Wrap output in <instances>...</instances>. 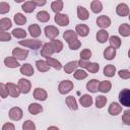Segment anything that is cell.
<instances>
[{
  "instance_id": "obj_1",
  "label": "cell",
  "mask_w": 130,
  "mask_h": 130,
  "mask_svg": "<svg viewBox=\"0 0 130 130\" xmlns=\"http://www.w3.org/2000/svg\"><path fill=\"white\" fill-rule=\"evenodd\" d=\"M78 66L85 68L90 73H96L100 69V65L98 63H92V62H88V61H84V60H79Z\"/></svg>"
},
{
  "instance_id": "obj_2",
  "label": "cell",
  "mask_w": 130,
  "mask_h": 130,
  "mask_svg": "<svg viewBox=\"0 0 130 130\" xmlns=\"http://www.w3.org/2000/svg\"><path fill=\"white\" fill-rule=\"evenodd\" d=\"M73 82L70 81V80H63L59 83V86H58V90L61 94H66L68 93L69 91H71L73 89Z\"/></svg>"
},
{
  "instance_id": "obj_3",
  "label": "cell",
  "mask_w": 130,
  "mask_h": 130,
  "mask_svg": "<svg viewBox=\"0 0 130 130\" xmlns=\"http://www.w3.org/2000/svg\"><path fill=\"white\" fill-rule=\"evenodd\" d=\"M119 101L125 107L130 106V90L128 88H124L119 92Z\"/></svg>"
},
{
  "instance_id": "obj_4",
  "label": "cell",
  "mask_w": 130,
  "mask_h": 130,
  "mask_svg": "<svg viewBox=\"0 0 130 130\" xmlns=\"http://www.w3.org/2000/svg\"><path fill=\"white\" fill-rule=\"evenodd\" d=\"M19 45L24 46V47H28L31 49H39L42 46V42L40 40H34V39H27V40H23V41H19Z\"/></svg>"
},
{
  "instance_id": "obj_5",
  "label": "cell",
  "mask_w": 130,
  "mask_h": 130,
  "mask_svg": "<svg viewBox=\"0 0 130 130\" xmlns=\"http://www.w3.org/2000/svg\"><path fill=\"white\" fill-rule=\"evenodd\" d=\"M20 92L22 93H28L30 91V87H31V83L29 80L24 79V78H20L18 80V84H17Z\"/></svg>"
},
{
  "instance_id": "obj_6",
  "label": "cell",
  "mask_w": 130,
  "mask_h": 130,
  "mask_svg": "<svg viewBox=\"0 0 130 130\" xmlns=\"http://www.w3.org/2000/svg\"><path fill=\"white\" fill-rule=\"evenodd\" d=\"M28 51L20 48H15L12 51V57H14L16 60H25L27 58Z\"/></svg>"
},
{
  "instance_id": "obj_7",
  "label": "cell",
  "mask_w": 130,
  "mask_h": 130,
  "mask_svg": "<svg viewBox=\"0 0 130 130\" xmlns=\"http://www.w3.org/2000/svg\"><path fill=\"white\" fill-rule=\"evenodd\" d=\"M22 110L18 107H13L9 110V118L13 121H19L22 118Z\"/></svg>"
},
{
  "instance_id": "obj_8",
  "label": "cell",
  "mask_w": 130,
  "mask_h": 130,
  "mask_svg": "<svg viewBox=\"0 0 130 130\" xmlns=\"http://www.w3.org/2000/svg\"><path fill=\"white\" fill-rule=\"evenodd\" d=\"M45 35L50 40H55V38L59 35V29L54 25H48L45 27Z\"/></svg>"
},
{
  "instance_id": "obj_9",
  "label": "cell",
  "mask_w": 130,
  "mask_h": 130,
  "mask_svg": "<svg viewBox=\"0 0 130 130\" xmlns=\"http://www.w3.org/2000/svg\"><path fill=\"white\" fill-rule=\"evenodd\" d=\"M96 24L102 29H105V28H107V27H109L111 25V19L107 15H101V16H99L96 18Z\"/></svg>"
},
{
  "instance_id": "obj_10",
  "label": "cell",
  "mask_w": 130,
  "mask_h": 130,
  "mask_svg": "<svg viewBox=\"0 0 130 130\" xmlns=\"http://www.w3.org/2000/svg\"><path fill=\"white\" fill-rule=\"evenodd\" d=\"M55 22L60 26H66L69 24V17L63 13H57L55 15Z\"/></svg>"
},
{
  "instance_id": "obj_11",
  "label": "cell",
  "mask_w": 130,
  "mask_h": 130,
  "mask_svg": "<svg viewBox=\"0 0 130 130\" xmlns=\"http://www.w3.org/2000/svg\"><path fill=\"white\" fill-rule=\"evenodd\" d=\"M6 87H7V90H8V94H10L12 98H17L20 94V90H19V88L16 84L8 82L6 84Z\"/></svg>"
},
{
  "instance_id": "obj_12",
  "label": "cell",
  "mask_w": 130,
  "mask_h": 130,
  "mask_svg": "<svg viewBox=\"0 0 130 130\" xmlns=\"http://www.w3.org/2000/svg\"><path fill=\"white\" fill-rule=\"evenodd\" d=\"M54 54V51H53V49H52V47H51V45H50V43H46V44H44V46H43V48H42V50H41V55L43 56V57H45V58H51V56Z\"/></svg>"
},
{
  "instance_id": "obj_13",
  "label": "cell",
  "mask_w": 130,
  "mask_h": 130,
  "mask_svg": "<svg viewBox=\"0 0 130 130\" xmlns=\"http://www.w3.org/2000/svg\"><path fill=\"white\" fill-rule=\"evenodd\" d=\"M75 32L77 34V36L86 37L89 32V27L86 24H77L75 26Z\"/></svg>"
},
{
  "instance_id": "obj_14",
  "label": "cell",
  "mask_w": 130,
  "mask_h": 130,
  "mask_svg": "<svg viewBox=\"0 0 130 130\" xmlns=\"http://www.w3.org/2000/svg\"><path fill=\"white\" fill-rule=\"evenodd\" d=\"M47 96H48L47 91L44 88L38 87L34 91V98L37 99V100H39V101H46L47 100Z\"/></svg>"
},
{
  "instance_id": "obj_15",
  "label": "cell",
  "mask_w": 130,
  "mask_h": 130,
  "mask_svg": "<svg viewBox=\"0 0 130 130\" xmlns=\"http://www.w3.org/2000/svg\"><path fill=\"white\" fill-rule=\"evenodd\" d=\"M108 111H109L110 115H112V116H117V115H119V114L122 112V107H121L118 103L113 102V103L110 105Z\"/></svg>"
},
{
  "instance_id": "obj_16",
  "label": "cell",
  "mask_w": 130,
  "mask_h": 130,
  "mask_svg": "<svg viewBox=\"0 0 130 130\" xmlns=\"http://www.w3.org/2000/svg\"><path fill=\"white\" fill-rule=\"evenodd\" d=\"M116 12L118 15L124 17V16H127L128 13H129V8H128V5L125 4V3H120L117 8H116Z\"/></svg>"
},
{
  "instance_id": "obj_17",
  "label": "cell",
  "mask_w": 130,
  "mask_h": 130,
  "mask_svg": "<svg viewBox=\"0 0 130 130\" xmlns=\"http://www.w3.org/2000/svg\"><path fill=\"white\" fill-rule=\"evenodd\" d=\"M20 73L23 74V75H25V76H32L34 73H35V71H34V68H32V66L30 64L25 63V64L21 65V67H20Z\"/></svg>"
},
{
  "instance_id": "obj_18",
  "label": "cell",
  "mask_w": 130,
  "mask_h": 130,
  "mask_svg": "<svg viewBox=\"0 0 130 130\" xmlns=\"http://www.w3.org/2000/svg\"><path fill=\"white\" fill-rule=\"evenodd\" d=\"M109 39V32L106 29H101L96 32V41L101 44L106 43Z\"/></svg>"
},
{
  "instance_id": "obj_19",
  "label": "cell",
  "mask_w": 130,
  "mask_h": 130,
  "mask_svg": "<svg viewBox=\"0 0 130 130\" xmlns=\"http://www.w3.org/2000/svg\"><path fill=\"white\" fill-rule=\"evenodd\" d=\"M4 64H5V66L8 67V68H16V67L19 66L18 61H17L14 57H9V56L4 59Z\"/></svg>"
},
{
  "instance_id": "obj_20",
  "label": "cell",
  "mask_w": 130,
  "mask_h": 130,
  "mask_svg": "<svg viewBox=\"0 0 130 130\" xmlns=\"http://www.w3.org/2000/svg\"><path fill=\"white\" fill-rule=\"evenodd\" d=\"M79 103L82 107L87 108V107L92 105V98L89 94H83L79 98Z\"/></svg>"
},
{
  "instance_id": "obj_21",
  "label": "cell",
  "mask_w": 130,
  "mask_h": 130,
  "mask_svg": "<svg viewBox=\"0 0 130 130\" xmlns=\"http://www.w3.org/2000/svg\"><path fill=\"white\" fill-rule=\"evenodd\" d=\"M28 31L32 38H38L41 36V27L39 26V24H36V23L30 24L28 26Z\"/></svg>"
},
{
  "instance_id": "obj_22",
  "label": "cell",
  "mask_w": 130,
  "mask_h": 130,
  "mask_svg": "<svg viewBox=\"0 0 130 130\" xmlns=\"http://www.w3.org/2000/svg\"><path fill=\"white\" fill-rule=\"evenodd\" d=\"M77 16L81 20H86L88 18V16H89L87 9L84 8L83 6H78L77 7Z\"/></svg>"
},
{
  "instance_id": "obj_23",
  "label": "cell",
  "mask_w": 130,
  "mask_h": 130,
  "mask_svg": "<svg viewBox=\"0 0 130 130\" xmlns=\"http://www.w3.org/2000/svg\"><path fill=\"white\" fill-rule=\"evenodd\" d=\"M63 38H64V40H65L67 43H69V42H71V41L77 39V34H76L74 30H72V29H68V30L64 31Z\"/></svg>"
},
{
  "instance_id": "obj_24",
  "label": "cell",
  "mask_w": 130,
  "mask_h": 130,
  "mask_svg": "<svg viewBox=\"0 0 130 130\" xmlns=\"http://www.w3.org/2000/svg\"><path fill=\"white\" fill-rule=\"evenodd\" d=\"M50 45H51V47H52L54 53H59V52H61L62 49H63V44H62V42L59 41V40H52V41L50 42Z\"/></svg>"
},
{
  "instance_id": "obj_25",
  "label": "cell",
  "mask_w": 130,
  "mask_h": 130,
  "mask_svg": "<svg viewBox=\"0 0 130 130\" xmlns=\"http://www.w3.org/2000/svg\"><path fill=\"white\" fill-rule=\"evenodd\" d=\"M116 56V50L112 47H107L104 51V57L107 59V60H113Z\"/></svg>"
},
{
  "instance_id": "obj_26",
  "label": "cell",
  "mask_w": 130,
  "mask_h": 130,
  "mask_svg": "<svg viewBox=\"0 0 130 130\" xmlns=\"http://www.w3.org/2000/svg\"><path fill=\"white\" fill-rule=\"evenodd\" d=\"M99 88V81L96 79H90L86 83V89L89 90L90 92H96Z\"/></svg>"
},
{
  "instance_id": "obj_27",
  "label": "cell",
  "mask_w": 130,
  "mask_h": 130,
  "mask_svg": "<svg viewBox=\"0 0 130 130\" xmlns=\"http://www.w3.org/2000/svg\"><path fill=\"white\" fill-rule=\"evenodd\" d=\"M43 111V107L40 105V104H37V103H32L28 106V112L31 114V115H37L39 113H41Z\"/></svg>"
},
{
  "instance_id": "obj_28",
  "label": "cell",
  "mask_w": 130,
  "mask_h": 130,
  "mask_svg": "<svg viewBox=\"0 0 130 130\" xmlns=\"http://www.w3.org/2000/svg\"><path fill=\"white\" fill-rule=\"evenodd\" d=\"M77 66H78V62L77 61H70V62H68L65 66H64V71L66 72V73H72L73 71H75L76 70V68H77Z\"/></svg>"
},
{
  "instance_id": "obj_29",
  "label": "cell",
  "mask_w": 130,
  "mask_h": 130,
  "mask_svg": "<svg viewBox=\"0 0 130 130\" xmlns=\"http://www.w3.org/2000/svg\"><path fill=\"white\" fill-rule=\"evenodd\" d=\"M111 87H112V83L110 81H108V80H104L102 82H99L98 90H100L102 92H108V91H110Z\"/></svg>"
},
{
  "instance_id": "obj_30",
  "label": "cell",
  "mask_w": 130,
  "mask_h": 130,
  "mask_svg": "<svg viewBox=\"0 0 130 130\" xmlns=\"http://www.w3.org/2000/svg\"><path fill=\"white\" fill-rule=\"evenodd\" d=\"M65 102H66V105L68 106V108L70 110H73V111H76L77 110L78 106H77V103H76V100H75L74 96H72V95L67 96Z\"/></svg>"
},
{
  "instance_id": "obj_31",
  "label": "cell",
  "mask_w": 130,
  "mask_h": 130,
  "mask_svg": "<svg viewBox=\"0 0 130 130\" xmlns=\"http://www.w3.org/2000/svg\"><path fill=\"white\" fill-rule=\"evenodd\" d=\"M109 42H110V47L114 48L115 50L120 48L121 46V39L117 36H112L109 38Z\"/></svg>"
},
{
  "instance_id": "obj_32",
  "label": "cell",
  "mask_w": 130,
  "mask_h": 130,
  "mask_svg": "<svg viewBox=\"0 0 130 130\" xmlns=\"http://www.w3.org/2000/svg\"><path fill=\"white\" fill-rule=\"evenodd\" d=\"M90 9H91V11H92L93 13H99V12H101L102 9H103V4H102V2L99 1V0L91 1V3H90Z\"/></svg>"
},
{
  "instance_id": "obj_33",
  "label": "cell",
  "mask_w": 130,
  "mask_h": 130,
  "mask_svg": "<svg viewBox=\"0 0 130 130\" xmlns=\"http://www.w3.org/2000/svg\"><path fill=\"white\" fill-rule=\"evenodd\" d=\"M12 25V22L9 18H2L0 19V30H3V31H6L7 29H9Z\"/></svg>"
},
{
  "instance_id": "obj_34",
  "label": "cell",
  "mask_w": 130,
  "mask_h": 130,
  "mask_svg": "<svg viewBox=\"0 0 130 130\" xmlns=\"http://www.w3.org/2000/svg\"><path fill=\"white\" fill-rule=\"evenodd\" d=\"M36 66H37V69L40 71V72H47L49 70V65L47 64L46 61L44 60H38L36 62Z\"/></svg>"
},
{
  "instance_id": "obj_35",
  "label": "cell",
  "mask_w": 130,
  "mask_h": 130,
  "mask_svg": "<svg viewBox=\"0 0 130 130\" xmlns=\"http://www.w3.org/2000/svg\"><path fill=\"white\" fill-rule=\"evenodd\" d=\"M116 73V67L113 64H108L105 68H104V74L108 77H113Z\"/></svg>"
},
{
  "instance_id": "obj_36",
  "label": "cell",
  "mask_w": 130,
  "mask_h": 130,
  "mask_svg": "<svg viewBox=\"0 0 130 130\" xmlns=\"http://www.w3.org/2000/svg\"><path fill=\"white\" fill-rule=\"evenodd\" d=\"M51 8L52 10L57 14V13H60L61 10L63 9V2L60 1V0H57V1H53L52 4H51Z\"/></svg>"
},
{
  "instance_id": "obj_37",
  "label": "cell",
  "mask_w": 130,
  "mask_h": 130,
  "mask_svg": "<svg viewBox=\"0 0 130 130\" xmlns=\"http://www.w3.org/2000/svg\"><path fill=\"white\" fill-rule=\"evenodd\" d=\"M119 34L123 37L130 36V25L127 23H123L119 26Z\"/></svg>"
},
{
  "instance_id": "obj_38",
  "label": "cell",
  "mask_w": 130,
  "mask_h": 130,
  "mask_svg": "<svg viewBox=\"0 0 130 130\" xmlns=\"http://www.w3.org/2000/svg\"><path fill=\"white\" fill-rule=\"evenodd\" d=\"M46 62H47V64L49 65V67L51 66V67H53V68H55V69H57V70H60V69L62 68V64H61L58 60H56V59H54V58H48Z\"/></svg>"
},
{
  "instance_id": "obj_39",
  "label": "cell",
  "mask_w": 130,
  "mask_h": 130,
  "mask_svg": "<svg viewBox=\"0 0 130 130\" xmlns=\"http://www.w3.org/2000/svg\"><path fill=\"white\" fill-rule=\"evenodd\" d=\"M35 8H36V5H35V3L32 1H27V2L23 3V5H22V10L24 12H26V13L32 12L35 10Z\"/></svg>"
},
{
  "instance_id": "obj_40",
  "label": "cell",
  "mask_w": 130,
  "mask_h": 130,
  "mask_svg": "<svg viewBox=\"0 0 130 130\" xmlns=\"http://www.w3.org/2000/svg\"><path fill=\"white\" fill-rule=\"evenodd\" d=\"M37 18H38V20H40L41 22H47V21L50 19V14H49L47 11L43 10V11L38 12Z\"/></svg>"
},
{
  "instance_id": "obj_41",
  "label": "cell",
  "mask_w": 130,
  "mask_h": 130,
  "mask_svg": "<svg viewBox=\"0 0 130 130\" xmlns=\"http://www.w3.org/2000/svg\"><path fill=\"white\" fill-rule=\"evenodd\" d=\"M14 21L18 25H23L26 22V17L22 13H15L14 14Z\"/></svg>"
},
{
  "instance_id": "obj_42",
  "label": "cell",
  "mask_w": 130,
  "mask_h": 130,
  "mask_svg": "<svg viewBox=\"0 0 130 130\" xmlns=\"http://www.w3.org/2000/svg\"><path fill=\"white\" fill-rule=\"evenodd\" d=\"M12 36L17 39H24L26 37V31L22 28H14L12 30Z\"/></svg>"
},
{
  "instance_id": "obj_43",
  "label": "cell",
  "mask_w": 130,
  "mask_h": 130,
  "mask_svg": "<svg viewBox=\"0 0 130 130\" xmlns=\"http://www.w3.org/2000/svg\"><path fill=\"white\" fill-rule=\"evenodd\" d=\"M106 104H107V99H106V96H104V95H98V96L95 98V106H96V108L102 109L103 107L106 106Z\"/></svg>"
},
{
  "instance_id": "obj_44",
  "label": "cell",
  "mask_w": 130,
  "mask_h": 130,
  "mask_svg": "<svg viewBox=\"0 0 130 130\" xmlns=\"http://www.w3.org/2000/svg\"><path fill=\"white\" fill-rule=\"evenodd\" d=\"M87 77V73L82 70V69H78V70H75L74 72V78L75 79H78V80H82L84 78Z\"/></svg>"
},
{
  "instance_id": "obj_45",
  "label": "cell",
  "mask_w": 130,
  "mask_h": 130,
  "mask_svg": "<svg viewBox=\"0 0 130 130\" xmlns=\"http://www.w3.org/2000/svg\"><path fill=\"white\" fill-rule=\"evenodd\" d=\"M91 57V51L89 49H84L81 51L80 53V60H84V61H88Z\"/></svg>"
},
{
  "instance_id": "obj_46",
  "label": "cell",
  "mask_w": 130,
  "mask_h": 130,
  "mask_svg": "<svg viewBox=\"0 0 130 130\" xmlns=\"http://www.w3.org/2000/svg\"><path fill=\"white\" fill-rule=\"evenodd\" d=\"M22 130H36V125H35V123L32 121L26 120L22 124Z\"/></svg>"
},
{
  "instance_id": "obj_47",
  "label": "cell",
  "mask_w": 130,
  "mask_h": 130,
  "mask_svg": "<svg viewBox=\"0 0 130 130\" xmlns=\"http://www.w3.org/2000/svg\"><path fill=\"white\" fill-rule=\"evenodd\" d=\"M68 46H69V48L71 50H77L81 46V43H80V41L78 39H76V40H73V41L69 42L68 43Z\"/></svg>"
},
{
  "instance_id": "obj_48",
  "label": "cell",
  "mask_w": 130,
  "mask_h": 130,
  "mask_svg": "<svg viewBox=\"0 0 130 130\" xmlns=\"http://www.w3.org/2000/svg\"><path fill=\"white\" fill-rule=\"evenodd\" d=\"M10 10V6L7 2H0V14H5Z\"/></svg>"
},
{
  "instance_id": "obj_49",
  "label": "cell",
  "mask_w": 130,
  "mask_h": 130,
  "mask_svg": "<svg viewBox=\"0 0 130 130\" xmlns=\"http://www.w3.org/2000/svg\"><path fill=\"white\" fill-rule=\"evenodd\" d=\"M11 40V35L7 31H3V30H0V41L2 42H7V41H10Z\"/></svg>"
},
{
  "instance_id": "obj_50",
  "label": "cell",
  "mask_w": 130,
  "mask_h": 130,
  "mask_svg": "<svg viewBox=\"0 0 130 130\" xmlns=\"http://www.w3.org/2000/svg\"><path fill=\"white\" fill-rule=\"evenodd\" d=\"M8 95V90L6 87V84L0 82V96L1 98H7Z\"/></svg>"
},
{
  "instance_id": "obj_51",
  "label": "cell",
  "mask_w": 130,
  "mask_h": 130,
  "mask_svg": "<svg viewBox=\"0 0 130 130\" xmlns=\"http://www.w3.org/2000/svg\"><path fill=\"white\" fill-rule=\"evenodd\" d=\"M119 76L122 78V79H128L130 78V71L127 70V69H123V70H120L118 72Z\"/></svg>"
},
{
  "instance_id": "obj_52",
  "label": "cell",
  "mask_w": 130,
  "mask_h": 130,
  "mask_svg": "<svg viewBox=\"0 0 130 130\" xmlns=\"http://www.w3.org/2000/svg\"><path fill=\"white\" fill-rule=\"evenodd\" d=\"M122 120L126 125H130V111L129 110L125 111V113L122 116Z\"/></svg>"
},
{
  "instance_id": "obj_53",
  "label": "cell",
  "mask_w": 130,
  "mask_h": 130,
  "mask_svg": "<svg viewBox=\"0 0 130 130\" xmlns=\"http://www.w3.org/2000/svg\"><path fill=\"white\" fill-rule=\"evenodd\" d=\"M2 130H15V127L12 123H5L2 127Z\"/></svg>"
},
{
  "instance_id": "obj_54",
  "label": "cell",
  "mask_w": 130,
  "mask_h": 130,
  "mask_svg": "<svg viewBox=\"0 0 130 130\" xmlns=\"http://www.w3.org/2000/svg\"><path fill=\"white\" fill-rule=\"evenodd\" d=\"M32 2L35 3V5H36V6H43V5H45V4H46V1H45V0H43V1L32 0Z\"/></svg>"
},
{
  "instance_id": "obj_55",
  "label": "cell",
  "mask_w": 130,
  "mask_h": 130,
  "mask_svg": "<svg viewBox=\"0 0 130 130\" xmlns=\"http://www.w3.org/2000/svg\"><path fill=\"white\" fill-rule=\"evenodd\" d=\"M47 130H59V129H58L57 127H55V126H50Z\"/></svg>"
}]
</instances>
